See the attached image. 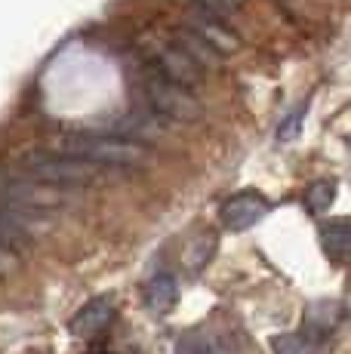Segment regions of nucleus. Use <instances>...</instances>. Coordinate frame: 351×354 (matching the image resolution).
Instances as JSON below:
<instances>
[{
	"label": "nucleus",
	"mask_w": 351,
	"mask_h": 354,
	"mask_svg": "<svg viewBox=\"0 0 351 354\" xmlns=\"http://www.w3.org/2000/svg\"><path fill=\"white\" fill-rule=\"evenodd\" d=\"M50 148L90 160L96 167H139V163L151 160L145 145L130 139H111V136H65V139L53 142Z\"/></svg>",
	"instance_id": "nucleus-1"
},
{
	"label": "nucleus",
	"mask_w": 351,
	"mask_h": 354,
	"mask_svg": "<svg viewBox=\"0 0 351 354\" xmlns=\"http://www.w3.org/2000/svg\"><path fill=\"white\" fill-rule=\"evenodd\" d=\"M19 173H22L25 179L74 188V185H86V182L96 179V163L46 148V151H40V154H25V158L19 160Z\"/></svg>",
	"instance_id": "nucleus-2"
},
{
	"label": "nucleus",
	"mask_w": 351,
	"mask_h": 354,
	"mask_svg": "<svg viewBox=\"0 0 351 354\" xmlns=\"http://www.w3.org/2000/svg\"><path fill=\"white\" fill-rule=\"evenodd\" d=\"M145 96L160 118L194 124V120H200V114H204L200 102L188 93V86L176 84V80H170L167 74H151V77L145 80Z\"/></svg>",
	"instance_id": "nucleus-3"
},
{
	"label": "nucleus",
	"mask_w": 351,
	"mask_h": 354,
	"mask_svg": "<svg viewBox=\"0 0 351 354\" xmlns=\"http://www.w3.org/2000/svg\"><path fill=\"white\" fill-rule=\"evenodd\" d=\"M6 203L10 207H25L35 209V213H50V209H59L68 203V194H65V185H50V182H19V185L6 188Z\"/></svg>",
	"instance_id": "nucleus-4"
},
{
	"label": "nucleus",
	"mask_w": 351,
	"mask_h": 354,
	"mask_svg": "<svg viewBox=\"0 0 351 354\" xmlns=\"http://www.w3.org/2000/svg\"><path fill=\"white\" fill-rule=\"evenodd\" d=\"M268 209H272V203H268L262 194L244 192V194L228 197V201L222 203L219 219H222V225H225L228 231H247V228H253L256 222L265 219Z\"/></svg>",
	"instance_id": "nucleus-5"
},
{
	"label": "nucleus",
	"mask_w": 351,
	"mask_h": 354,
	"mask_svg": "<svg viewBox=\"0 0 351 354\" xmlns=\"http://www.w3.org/2000/svg\"><path fill=\"white\" fill-rule=\"evenodd\" d=\"M154 62H158L160 74H167L176 84H185V86H198L200 84V62L179 44H167L154 53Z\"/></svg>",
	"instance_id": "nucleus-6"
},
{
	"label": "nucleus",
	"mask_w": 351,
	"mask_h": 354,
	"mask_svg": "<svg viewBox=\"0 0 351 354\" xmlns=\"http://www.w3.org/2000/svg\"><path fill=\"white\" fill-rule=\"evenodd\" d=\"M111 317H114V296H96L86 305H80V311L71 317L68 330L77 339H93L111 324Z\"/></svg>",
	"instance_id": "nucleus-7"
},
{
	"label": "nucleus",
	"mask_w": 351,
	"mask_h": 354,
	"mask_svg": "<svg viewBox=\"0 0 351 354\" xmlns=\"http://www.w3.org/2000/svg\"><path fill=\"white\" fill-rule=\"evenodd\" d=\"M142 302L151 315H170V311L179 305V283L170 274H158L142 287Z\"/></svg>",
	"instance_id": "nucleus-8"
},
{
	"label": "nucleus",
	"mask_w": 351,
	"mask_h": 354,
	"mask_svg": "<svg viewBox=\"0 0 351 354\" xmlns=\"http://www.w3.org/2000/svg\"><path fill=\"white\" fill-rule=\"evenodd\" d=\"M321 241L336 262L351 259V219H330L321 225Z\"/></svg>",
	"instance_id": "nucleus-9"
},
{
	"label": "nucleus",
	"mask_w": 351,
	"mask_h": 354,
	"mask_svg": "<svg viewBox=\"0 0 351 354\" xmlns=\"http://www.w3.org/2000/svg\"><path fill=\"white\" fill-rule=\"evenodd\" d=\"M176 354H228V345L213 333H191L176 342Z\"/></svg>",
	"instance_id": "nucleus-10"
},
{
	"label": "nucleus",
	"mask_w": 351,
	"mask_h": 354,
	"mask_svg": "<svg viewBox=\"0 0 351 354\" xmlns=\"http://www.w3.org/2000/svg\"><path fill=\"white\" fill-rule=\"evenodd\" d=\"M200 34V37L207 40V44H213L219 53H231L234 46H238V37H234L228 28H222V22L216 16H204L198 19V28H194Z\"/></svg>",
	"instance_id": "nucleus-11"
},
{
	"label": "nucleus",
	"mask_w": 351,
	"mask_h": 354,
	"mask_svg": "<svg viewBox=\"0 0 351 354\" xmlns=\"http://www.w3.org/2000/svg\"><path fill=\"white\" fill-rule=\"evenodd\" d=\"M213 253H216V234L194 237V241L188 243V250H185V268L188 271H200L213 259Z\"/></svg>",
	"instance_id": "nucleus-12"
},
{
	"label": "nucleus",
	"mask_w": 351,
	"mask_h": 354,
	"mask_svg": "<svg viewBox=\"0 0 351 354\" xmlns=\"http://www.w3.org/2000/svg\"><path fill=\"white\" fill-rule=\"evenodd\" d=\"M333 201H336V182L317 179L305 188V203L312 213H327V209L333 207Z\"/></svg>",
	"instance_id": "nucleus-13"
},
{
	"label": "nucleus",
	"mask_w": 351,
	"mask_h": 354,
	"mask_svg": "<svg viewBox=\"0 0 351 354\" xmlns=\"http://www.w3.org/2000/svg\"><path fill=\"white\" fill-rule=\"evenodd\" d=\"M302 120H305V105L296 108V111L290 114L287 120H283L281 129H278V139H281V142H293L296 136H299V129H302Z\"/></svg>",
	"instance_id": "nucleus-14"
},
{
	"label": "nucleus",
	"mask_w": 351,
	"mask_h": 354,
	"mask_svg": "<svg viewBox=\"0 0 351 354\" xmlns=\"http://www.w3.org/2000/svg\"><path fill=\"white\" fill-rule=\"evenodd\" d=\"M272 354H308V345L299 336H274Z\"/></svg>",
	"instance_id": "nucleus-15"
}]
</instances>
